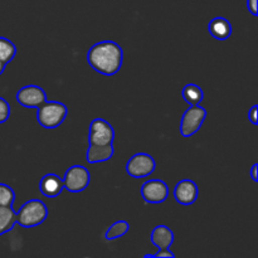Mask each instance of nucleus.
Returning <instances> with one entry per match:
<instances>
[{"label": "nucleus", "mask_w": 258, "mask_h": 258, "mask_svg": "<svg viewBox=\"0 0 258 258\" xmlns=\"http://www.w3.org/2000/svg\"><path fill=\"white\" fill-rule=\"evenodd\" d=\"M10 117V105L5 98L0 97V123H4Z\"/></svg>", "instance_id": "obj_20"}, {"label": "nucleus", "mask_w": 258, "mask_h": 258, "mask_svg": "<svg viewBox=\"0 0 258 258\" xmlns=\"http://www.w3.org/2000/svg\"><path fill=\"white\" fill-rule=\"evenodd\" d=\"M181 96H183L184 101L188 105L196 106L201 105V102L204 98V92L196 83H188V85L184 86L183 91H181Z\"/></svg>", "instance_id": "obj_16"}, {"label": "nucleus", "mask_w": 258, "mask_h": 258, "mask_svg": "<svg viewBox=\"0 0 258 258\" xmlns=\"http://www.w3.org/2000/svg\"><path fill=\"white\" fill-rule=\"evenodd\" d=\"M156 163L150 154L138 153L126 164V173L134 179L148 178L155 171Z\"/></svg>", "instance_id": "obj_4"}, {"label": "nucleus", "mask_w": 258, "mask_h": 258, "mask_svg": "<svg viewBox=\"0 0 258 258\" xmlns=\"http://www.w3.org/2000/svg\"><path fill=\"white\" fill-rule=\"evenodd\" d=\"M63 186L71 193H81L91 181V174L83 165H73L64 173L62 178Z\"/></svg>", "instance_id": "obj_6"}, {"label": "nucleus", "mask_w": 258, "mask_h": 258, "mask_svg": "<svg viewBox=\"0 0 258 258\" xmlns=\"http://www.w3.org/2000/svg\"><path fill=\"white\" fill-rule=\"evenodd\" d=\"M151 243L155 247L160 248H170L171 244L174 243V233L168 226H156L151 232Z\"/></svg>", "instance_id": "obj_13"}, {"label": "nucleus", "mask_w": 258, "mask_h": 258, "mask_svg": "<svg viewBox=\"0 0 258 258\" xmlns=\"http://www.w3.org/2000/svg\"><path fill=\"white\" fill-rule=\"evenodd\" d=\"M207 117V110L202 106H190L180 121V134L183 138H190L202 128Z\"/></svg>", "instance_id": "obj_5"}, {"label": "nucleus", "mask_w": 258, "mask_h": 258, "mask_svg": "<svg viewBox=\"0 0 258 258\" xmlns=\"http://www.w3.org/2000/svg\"><path fill=\"white\" fill-rule=\"evenodd\" d=\"M15 199V193L13 188H10L7 184L0 183V206L13 207Z\"/></svg>", "instance_id": "obj_19"}, {"label": "nucleus", "mask_w": 258, "mask_h": 258, "mask_svg": "<svg viewBox=\"0 0 258 258\" xmlns=\"http://www.w3.org/2000/svg\"><path fill=\"white\" fill-rule=\"evenodd\" d=\"M113 154H115L113 145H90L86 156L90 164H97L111 160Z\"/></svg>", "instance_id": "obj_14"}, {"label": "nucleus", "mask_w": 258, "mask_h": 258, "mask_svg": "<svg viewBox=\"0 0 258 258\" xmlns=\"http://www.w3.org/2000/svg\"><path fill=\"white\" fill-rule=\"evenodd\" d=\"M174 199L181 206H191L199 196L198 185L190 179H183L174 188Z\"/></svg>", "instance_id": "obj_10"}, {"label": "nucleus", "mask_w": 258, "mask_h": 258, "mask_svg": "<svg viewBox=\"0 0 258 258\" xmlns=\"http://www.w3.org/2000/svg\"><path fill=\"white\" fill-rule=\"evenodd\" d=\"M130 231V224L126 221H117L115 223H112L110 226V228L107 229L105 234V238L107 241H113V239H117L120 237L125 236L127 232Z\"/></svg>", "instance_id": "obj_18"}, {"label": "nucleus", "mask_w": 258, "mask_h": 258, "mask_svg": "<svg viewBox=\"0 0 258 258\" xmlns=\"http://www.w3.org/2000/svg\"><path fill=\"white\" fill-rule=\"evenodd\" d=\"M5 66H7V64H5V63H3L2 60H0V76H2V75H3V72H4Z\"/></svg>", "instance_id": "obj_25"}, {"label": "nucleus", "mask_w": 258, "mask_h": 258, "mask_svg": "<svg viewBox=\"0 0 258 258\" xmlns=\"http://www.w3.org/2000/svg\"><path fill=\"white\" fill-rule=\"evenodd\" d=\"M141 197L146 203L160 204L169 197V186L160 179H151L141 185Z\"/></svg>", "instance_id": "obj_8"}, {"label": "nucleus", "mask_w": 258, "mask_h": 258, "mask_svg": "<svg viewBox=\"0 0 258 258\" xmlns=\"http://www.w3.org/2000/svg\"><path fill=\"white\" fill-rule=\"evenodd\" d=\"M17 101L25 108H38L43 102L47 101V95L39 86L28 85L18 91Z\"/></svg>", "instance_id": "obj_9"}, {"label": "nucleus", "mask_w": 258, "mask_h": 258, "mask_svg": "<svg viewBox=\"0 0 258 258\" xmlns=\"http://www.w3.org/2000/svg\"><path fill=\"white\" fill-rule=\"evenodd\" d=\"M115 140V130L105 118L97 117L90 123L88 144L90 145H112Z\"/></svg>", "instance_id": "obj_7"}, {"label": "nucleus", "mask_w": 258, "mask_h": 258, "mask_svg": "<svg viewBox=\"0 0 258 258\" xmlns=\"http://www.w3.org/2000/svg\"><path fill=\"white\" fill-rule=\"evenodd\" d=\"M63 189H64L63 180L57 174H45L39 183L40 193L48 198H57L62 193Z\"/></svg>", "instance_id": "obj_11"}, {"label": "nucleus", "mask_w": 258, "mask_h": 258, "mask_svg": "<svg viewBox=\"0 0 258 258\" xmlns=\"http://www.w3.org/2000/svg\"><path fill=\"white\" fill-rule=\"evenodd\" d=\"M87 62L96 72L103 76H113L122 67L123 50L113 40H102L90 48Z\"/></svg>", "instance_id": "obj_1"}, {"label": "nucleus", "mask_w": 258, "mask_h": 258, "mask_svg": "<svg viewBox=\"0 0 258 258\" xmlns=\"http://www.w3.org/2000/svg\"><path fill=\"white\" fill-rule=\"evenodd\" d=\"M17 223V213L12 207L0 206V236L8 233Z\"/></svg>", "instance_id": "obj_15"}, {"label": "nucleus", "mask_w": 258, "mask_h": 258, "mask_svg": "<svg viewBox=\"0 0 258 258\" xmlns=\"http://www.w3.org/2000/svg\"><path fill=\"white\" fill-rule=\"evenodd\" d=\"M257 170H258V164H253V166L251 168V178L253 179V181H258V174H257Z\"/></svg>", "instance_id": "obj_24"}, {"label": "nucleus", "mask_w": 258, "mask_h": 258, "mask_svg": "<svg viewBox=\"0 0 258 258\" xmlns=\"http://www.w3.org/2000/svg\"><path fill=\"white\" fill-rule=\"evenodd\" d=\"M208 32L214 39L227 40L232 35V24L226 18L217 17L209 22Z\"/></svg>", "instance_id": "obj_12"}, {"label": "nucleus", "mask_w": 258, "mask_h": 258, "mask_svg": "<svg viewBox=\"0 0 258 258\" xmlns=\"http://www.w3.org/2000/svg\"><path fill=\"white\" fill-rule=\"evenodd\" d=\"M17 54V47L12 40L0 37V60L5 64L12 62Z\"/></svg>", "instance_id": "obj_17"}, {"label": "nucleus", "mask_w": 258, "mask_h": 258, "mask_svg": "<svg viewBox=\"0 0 258 258\" xmlns=\"http://www.w3.org/2000/svg\"><path fill=\"white\" fill-rule=\"evenodd\" d=\"M47 217V206L39 199H32L20 207L17 213V223L23 228H33L42 224Z\"/></svg>", "instance_id": "obj_3"}, {"label": "nucleus", "mask_w": 258, "mask_h": 258, "mask_svg": "<svg viewBox=\"0 0 258 258\" xmlns=\"http://www.w3.org/2000/svg\"><path fill=\"white\" fill-rule=\"evenodd\" d=\"M257 107H258V106H257V105H254L253 107H252L251 110H249V113H248V118H249V121H251L252 125H254V126H256L257 123H258V112H257Z\"/></svg>", "instance_id": "obj_23"}, {"label": "nucleus", "mask_w": 258, "mask_h": 258, "mask_svg": "<svg viewBox=\"0 0 258 258\" xmlns=\"http://www.w3.org/2000/svg\"><path fill=\"white\" fill-rule=\"evenodd\" d=\"M247 9L251 13L253 17L258 15V7H257V0H247Z\"/></svg>", "instance_id": "obj_22"}, {"label": "nucleus", "mask_w": 258, "mask_h": 258, "mask_svg": "<svg viewBox=\"0 0 258 258\" xmlns=\"http://www.w3.org/2000/svg\"><path fill=\"white\" fill-rule=\"evenodd\" d=\"M68 115V108L59 101H45L38 107L37 120L43 128H57L64 122Z\"/></svg>", "instance_id": "obj_2"}, {"label": "nucleus", "mask_w": 258, "mask_h": 258, "mask_svg": "<svg viewBox=\"0 0 258 258\" xmlns=\"http://www.w3.org/2000/svg\"><path fill=\"white\" fill-rule=\"evenodd\" d=\"M144 257H145V258H148V257H154V258H160V257L174 258V257H175V254H174L173 252L170 251V248H160L158 252H156V253L145 254V256H144Z\"/></svg>", "instance_id": "obj_21"}]
</instances>
